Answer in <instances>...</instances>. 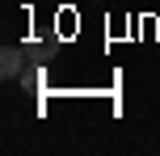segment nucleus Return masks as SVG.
<instances>
[{
  "label": "nucleus",
  "mask_w": 160,
  "mask_h": 156,
  "mask_svg": "<svg viewBox=\"0 0 160 156\" xmlns=\"http://www.w3.org/2000/svg\"><path fill=\"white\" fill-rule=\"evenodd\" d=\"M21 59H25L21 47H4V51H0V76H4V80L21 76Z\"/></svg>",
  "instance_id": "1"
}]
</instances>
